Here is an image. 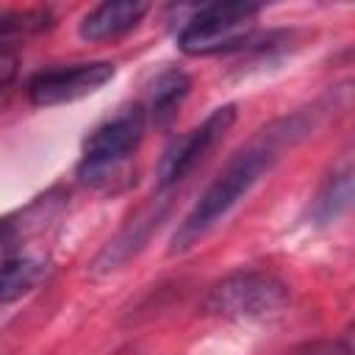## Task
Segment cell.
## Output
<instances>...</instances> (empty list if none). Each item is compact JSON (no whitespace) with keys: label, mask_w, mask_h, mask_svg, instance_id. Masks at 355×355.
Returning <instances> with one entry per match:
<instances>
[{"label":"cell","mask_w":355,"mask_h":355,"mask_svg":"<svg viewBox=\"0 0 355 355\" xmlns=\"http://www.w3.org/2000/svg\"><path fill=\"white\" fill-rule=\"evenodd\" d=\"M305 133H308L305 116H291V119L269 125L266 130H261V136L255 141L241 147L222 166V172L211 180V186L200 194V200L191 205V211L183 216V222L178 225V230L172 236L169 252L172 255L186 252L208 230H214L252 191V186L277 164L280 153L286 147H291L297 139H302Z\"/></svg>","instance_id":"cell-1"},{"label":"cell","mask_w":355,"mask_h":355,"mask_svg":"<svg viewBox=\"0 0 355 355\" xmlns=\"http://www.w3.org/2000/svg\"><path fill=\"white\" fill-rule=\"evenodd\" d=\"M144 125H147V114L141 105L125 108L116 116L97 125L83 141L78 178L94 189L111 186L125 172L128 161L136 155L144 139Z\"/></svg>","instance_id":"cell-2"},{"label":"cell","mask_w":355,"mask_h":355,"mask_svg":"<svg viewBox=\"0 0 355 355\" xmlns=\"http://www.w3.org/2000/svg\"><path fill=\"white\" fill-rule=\"evenodd\" d=\"M261 8L252 3H214L197 8L178 33V47L186 55H214L241 47L258 22Z\"/></svg>","instance_id":"cell-3"},{"label":"cell","mask_w":355,"mask_h":355,"mask_svg":"<svg viewBox=\"0 0 355 355\" xmlns=\"http://www.w3.org/2000/svg\"><path fill=\"white\" fill-rule=\"evenodd\" d=\"M288 300V288L275 275L241 269L222 277L205 297V311L225 319H261L277 313Z\"/></svg>","instance_id":"cell-4"},{"label":"cell","mask_w":355,"mask_h":355,"mask_svg":"<svg viewBox=\"0 0 355 355\" xmlns=\"http://www.w3.org/2000/svg\"><path fill=\"white\" fill-rule=\"evenodd\" d=\"M236 122V105H222L211 111L194 130H189L183 139H178L158 164V191H169L180 180H186L197 164L225 139V133Z\"/></svg>","instance_id":"cell-5"},{"label":"cell","mask_w":355,"mask_h":355,"mask_svg":"<svg viewBox=\"0 0 355 355\" xmlns=\"http://www.w3.org/2000/svg\"><path fill=\"white\" fill-rule=\"evenodd\" d=\"M114 78L111 61H83V64H61L42 69L28 83V97L33 105H64L80 97L100 92Z\"/></svg>","instance_id":"cell-6"},{"label":"cell","mask_w":355,"mask_h":355,"mask_svg":"<svg viewBox=\"0 0 355 355\" xmlns=\"http://www.w3.org/2000/svg\"><path fill=\"white\" fill-rule=\"evenodd\" d=\"M150 11L147 3H100L97 8H92L83 19H80V39L86 42H108V39H119L128 31H133L144 14Z\"/></svg>","instance_id":"cell-7"},{"label":"cell","mask_w":355,"mask_h":355,"mask_svg":"<svg viewBox=\"0 0 355 355\" xmlns=\"http://www.w3.org/2000/svg\"><path fill=\"white\" fill-rule=\"evenodd\" d=\"M349 202H352V166H349V161H344L322 183L319 194L313 197L311 214L319 225H327V222H336L349 208Z\"/></svg>","instance_id":"cell-8"},{"label":"cell","mask_w":355,"mask_h":355,"mask_svg":"<svg viewBox=\"0 0 355 355\" xmlns=\"http://www.w3.org/2000/svg\"><path fill=\"white\" fill-rule=\"evenodd\" d=\"M191 89V80L186 72L180 69H166L155 78V83L150 86V100H147V111L158 125L169 122L175 116V111L180 108V103L186 100Z\"/></svg>","instance_id":"cell-9"},{"label":"cell","mask_w":355,"mask_h":355,"mask_svg":"<svg viewBox=\"0 0 355 355\" xmlns=\"http://www.w3.org/2000/svg\"><path fill=\"white\" fill-rule=\"evenodd\" d=\"M42 275H44V266L36 258H28V255L11 258L8 263L0 266V302L19 300L42 280Z\"/></svg>","instance_id":"cell-10"},{"label":"cell","mask_w":355,"mask_h":355,"mask_svg":"<svg viewBox=\"0 0 355 355\" xmlns=\"http://www.w3.org/2000/svg\"><path fill=\"white\" fill-rule=\"evenodd\" d=\"M286 355H352V347L347 338H319V341L300 344Z\"/></svg>","instance_id":"cell-11"},{"label":"cell","mask_w":355,"mask_h":355,"mask_svg":"<svg viewBox=\"0 0 355 355\" xmlns=\"http://www.w3.org/2000/svg\"><path fill=\"white\" fill-rule=\"evenodd\" d=\"M19 239H22L19 222H14L11 216L0 219V266L19 255Z\"/></svg>","instance_id":"cell-12"},{"label":"cell","mask_w":355,"mask_h":355,"mask_svg":"<svg viewBox=\"0 0 355 355\" xmlns=\"http://www.w3.org/2000/svg\"><path fill=\"white\" fill-rule=\"evenodd\" d=\"M19 72V53L11 47H0V92L17 80Z\"/></svg>","instance_id":"cell-13"}]
</instances>
